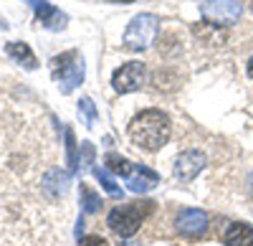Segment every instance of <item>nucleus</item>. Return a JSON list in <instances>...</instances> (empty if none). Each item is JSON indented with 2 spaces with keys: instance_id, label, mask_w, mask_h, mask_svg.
Instances as JSON below:
<instances>
[{
  "instance_id": "f257e3e1",
  "label": "nucleus",
  "mask_w": 253,
  "mask_h": 246,
  "mask_svg": "<svg viewBox=\"0 0 253 246\" xmlns=\"http://www.w3.org/2000/svg\"><path fill=\"white\" fill-rule=\"evenodd\" d=\"M170 132H172L170 117L162 109H142L129 122V140L147 152H157L162 145H167Z\"/></svg>"
},
{
  "instance_id": "f03ea898",
  "label": "nucleus",
  "mask_w": 253,
  "mask_h": 246,
  "mask_svg": "<svg viewBox=\"0 0 253 246\" xmlns=\"http://www.w3.org/2000/svg\"><path fill=\"white\" fill-rule=\"evenodd\" d=\"M152 200H142V203H129V206H119L107 216L109 229L119 236V239H129L139 231L142 221L152 213Z\"/></svg>"
},
{
  "instance_id": "7ed1b4c3",
  "label": "nucleus",
  "mask_w": 253,
  "mask_h": 246,
  "mask_svg": "<svg viewBox=\"0 0 253 246\" xmlns=\"http://www.w3.org/2000/svg\"><path fill=\"white\" fill-rule=\"evenodd\" d=\"M157 28H160V20L155 13H139L129 20V26L124 31V38L122 44L126 51H144L152 46V41L157 36Z\"/></svg>"
},
{
  "instance_id": "20e7f679",
  "label": "nucleus",
  "mask_w": 253,
  "mask_h": 246,
  "mask_svg": "<svg viewBox=\"0 0 253 246\" xmlns=\"http://www.w3.org/2000/svg\"><path fill=\"white\" fill-rule=\"evenodd\" d=\"M53 79L58 81V87L63 94H69L74 87H79L84 81V58L76 51H66L51 61Z\"/></svg>"
},
{
  "instance_id": "39448f33",
  "label": "nucleus",
  "mask_w": 253,
  "mask_h": 246,
  "mask_svg": "<svg viewBox=\"0 0 253 246\" xmlns=\"http://www.w3.org/2000/svg\"><path fill=\"white\" fill-rule=\"evenodd\" d=\"M200 13L213 26H233L243 15V5L236 0H203Z\"/></svg>"
},
{
  "instance_id": "423d86ee",
  "label": "nucleus",
  "mask_w": 253,
  "mask_h": 246,
  "mask_svg": "<svg viewBox=\"0 0 253 246\" xmlns=\"http://www.w3.org/2000/svg\"><path fill=\"white\" fill-rule=\"evenodd\" d=\"M144 79H147V66L142 61H126V64H122L114 71L112 87L119 94H129V92H137L144 84Z\"/></svg>"
},
{
  "instance_id": "0eeeda50",
  "label": "nucleus",
  "mask_w": 253,
  "mask_h": 246,
  "mask_svg": "<svg viewBox=\"0 0 253 246\" xmlns=\"http://www.w3.org/2000/svg\"><path fill=\"white\" fill-rule=\"evenodd\" d=\"M205 168V155L200 150H185L175 157V165H172V173L177 180L182 183H190L200 170Z\"/></svg>"
},
{
  "instance_id": "6e6552de",
  "label": "nucleus",
  "mask_w": 253,
  "mask_h": 246,
  "mask_svg": "<svg viewBox=\"0 0 253 246\" xmlns=\"http://www.w3.org/2000/svg\"><path fill=\"white\" fill-rule=\"evenodd\" d=\"M26 3L33 8L38 23L48 28V31H61L63 26H66V15H63L56 5H51L48 0H26Z\"/></svg>"
},
{
  "instance_id": "1a4fd4ad",
  "label": "nucleus",
  "mask_w": 253,
  "mask_h": 246,
  "mask_svg": "<svg viewBox=\"0 0 253 246\" xmlns=\"http://www.w3.org/2000/svg\"><path fill=\"white\" fill-rule=\"evenodd\" d=\"M175 226L185 236H203L205 229H208V216L200 208H185V211L177 213Z\"/></svg>"
},
{
  "instance_id": "9d476101",
  "label": "nucleus",
  "mask_w": 253,
  "mask_h": 246,
  "mask_svg": "<svg viewBox=\"0 0 253 246\" xmlns=\"http://www.w3.org/2000/svg\"><path fill=\"white\" fill-rule=\"evenodd\" d=\"M157 180H160V175L155 170L144 168V165H137L134 173L126 178V186H129V191H134V193H147L152 186H157Z\"/></svg>"
},
{
  "instance_id": "9b49d317",
  "label": "nucleus",
  "mask_w": 253,
  "mask_h": 246,
  "mask_svg": "<svg viewBox=\"0 0 253 246\" xmlns=\"http://www.w3.org/2000/svg\"><path fill=\"white\" fill-rule=\"evenodd\" d=\"M223 241L225 246H253V226L241 223V221L230 223L223 234Z\"/></svg>"
},
{
  "instance_id": "f8f14e48",
  "label": "nucleus",
  "mask_w": 253,
  "mask_h": 246,
  "mask_svg": "<svg viewBox=\"0 0 253 246\" xmlns=\"http://www.w3.org/2000/svg\"><path fill=\"white\" fill-rule=\"evenodd\" d=\"M5 51H8V56H10V58H15L18 64H23L28 71H33V69L38 66V61H36V56H33L31 46H28V44H23V41H10V44L5 46Z\"/></svg>"
},
{
  "instance_id": "ddd939ff",
  "label": "nucleus",
  "mask_w": 253,
  "mask_h": 246,
  "mask_svg": "<svg viewBox=\"0 0 253 246\" xmlns=\"http://www.w3.org/2000/svg\"><path fill=\"white\" fill-rule=\"evenodd\" d=\"M107 165H109V170L112 173H117V175H122V178H129L132 173H134V162H129V160H124L122 155H117V152H109L107 155Z\"/></svg>"
},
{
  "instance_id": "4468645a",
  "label": "nucleus",
  "mask_w": 253,
  "mask_h": 246,
  "mask_svg": "<svg viewBox=\"0 0 253 246\" xmlns=\"http://www.w3.org/2000/svg\"><path fill=\"white\" fill-rule=\"evenodd\" d=\"M94 175H96V180L101 183V188L107 191L112 198H122V188L117 186V183L112 180V175L107 173V170H101V168H94Z\"/></svg>"
},
{
  "instance_id": "2eb2a0df",
  "label": "nucleus",
  "mask_w": 253,
  "mask_h": 246,
  "mask_svg": "<svg viewBox=\"0 0 253 246\" xmlns=\"http://www.w3.org/2000/svg\"><path fill=\"white\" fill-rule=\"evenodd\" d=\"M81 206H84V213H94V211H99V206H101L99 196H96L89 186H84V183H81Z\"/></svg>"
},
{
  "instance_id": "dca6fc26",
  "label": "nucleus",
  "mask_w": 253,
  "mask_h": 246,
  "mask_svg": "<svg viewBox=\"0 0 253 246\" xmlns=\"http://www.w3.org/2000/svg\"><path fill=\"white\" fill-rule=\"evenodd\" d=\"M79 114L84 117V125L86 127H94V119H96V107H94V101L89 97H84L79 101Z\"/></svg>"
},
{
  "instance_id": "f3484780",
  "label": "nucleus",
  "mask_w": 253,
  "mask_h": 246,
  "mask_svg": "<svg viewBox=\"0 0 253 246\" xmlns=\"http://www.w3.org/2000/svg\"><path fill=\"white\" fill-rule=\"evenodd\" d=\"M63 137H66V155H69V173L76 170V142H74V132L66 127L63 130Z\"/></svg>"
},
{
  "instance_id": "a211bd4d",
  "label": "nucleus",
  "mask_w": 253,
  "mask_h": 246,
  "mask_svg": "<svg viewBox=\"0 0 253 246\" xmlns=\"http://www.w3.org/2000/svg\"><path fill=\"white\" fill-rule=\"evenodd\" d=\"M79 246H109L107 239H101V236H86V239H81Z\"/></svg>"
},
{
  "instance_id": "6ab92c4d",
  "label": "nucleus",
  "mask_w": 253,
  "mask_h": 246,
  "mask_svg": "<svg viewBox=\"0 0 253 246\" xmlns=\"http://www.w3.org/2000/svg\"><path fill=\"white\" fill-rule=\"evenodd\" d=\"M248 76H251V79H253V58H251V61H248Z\"/></svg>"
},
{
  "instance_id": "aec40b11",
  "label": "nucleus",
  "mask_w": 253,
  "mask_h": 246,
  "mask_svg": "<svg viewBox=\"0 0 253 246\" xmlns=\"http://www.w3.org/2000/svg\"><path fill=\"white\" fill-rule=\"evenodd\" d=\"M114 3H132V0H114Z\"/></svg>"
}]
</instances>
